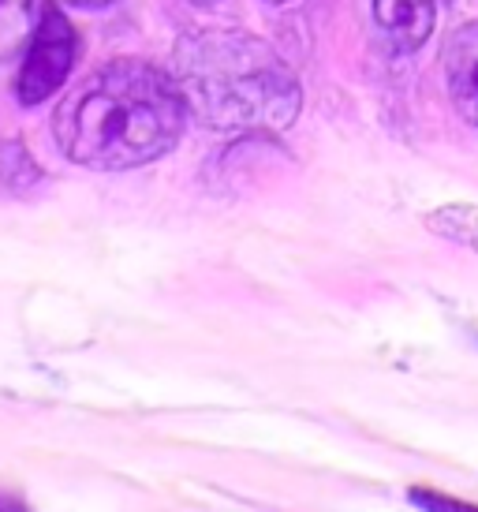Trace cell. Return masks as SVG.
I'll return each instance as SVG.
<instances>
[{
	"instance_id": "cell-1",
	"label": "cell",
	"mask_w": 478,
	"mask_h": 512,
	"mask_svg": "<svg viewBox=\"0 0 478 512\" xmlns=\"http://www.w3.org/2000/svg\"><path fill=\"white\" fill-rule=\"evenodd\" d=\"M176 79L146 60H113L86 75L53 113L60 154L83 169L120 172L169 154L183 135Z\"/></svg>"
},
{
	"instance_id": "cell-2",
	"label": "cell",
	"mask_w": 478,
	"mask_h": 512,
	"mask_svg": "<svg viewBox=\"0 0 478 512\" xmlns=\"http://www.w3.org/2000/svg\"><path fill=\"white\" fill-rule=\"evenodd\" d=\"M172 79L187 113L213 131H284L303 94L277 49L243 30H191L176 42Z\"/></svg>"
},
{
	"instance_id": "cell-3",
	"label": "cell",
	"mask_w": 478,
	"mask_h": 512,
	"mask_svg": "<svg viewBox=\"0 0 478 512\" xmlns=\"http://www.w3.org/2000/svg\"><path fill=\"white\" fill-rule=\"evenodd\" d=\"M75 45L79 42H75V27L68 23V15L57 4H45L42 23L34 27V38H30L23 72L15 79V98L23 105H38L49 94H57L71 75Z\"/></svg>"
},
{
	"instance_id": "cell-4",
	"label": "cell",
	"mask_w": 478,
	"mask_h": 512,
	"mask_svg": "<svg viewBox=\"0 0 478 512\" xmlns=\"http://www.w3.org/2000/svg\"><path fill=\"white\" fill-rule=\"evenodd\" d=\"M441 68H445V90H449L452 109L478 128V19L467 27H456L445 38Z\"/></svg>"
},
{
	"instance_id": "cell-5",
	"label": "cell",
	"mask_w": 478,
	"mask_h": 512,
	"mask_svg": "<svg viewBox=\"0 0 478 512\" xmlns=\"http://www.w3.org/2000/svg\"><path fill=\"white\" fill-rule=\"evenodd\" d=\"M434 15H437L434 0H374V19H378L381 34L400 53H415L430 38Z\"/></svg>"
},
{
	"instance_id": "cell-6",
	"label": "cell",
	"mask_w": 478,
	"mask_h": 512,
	"mask_svg": "<svg viewBox=\"0 0 478 512\" xmlns=\"http://www.w3.org/2000/svg\"><path fill=\"white\" fill-rule=\"evenodd\" d=\"M42 184V169L34 165V157L27 154V146L19 143H0V191H15L23 195L30 187Z\"/></svg>"
},
{
	"instance_id": "cell-7",
	"label": "cell",
	"mask_w": 478,
	"mask_h": 512,
	"mask_svg": "<svg viewBox=\"0 0 478 512\" xmlns=\"http://www.w3.org/2000/svg\"><path fill=\"white\" fill-rule=\"evenodd\" d=\"M34 0H0V64L12 60L30 38Z\"/></svg>"
},
{
	"instance_id": "cell-8",
	"label": "cell",
	"mask_w": 478,
	"mask_h": 512,
	"mask_svg": "<svg viewBox=\"0 0 478 512\" xmlns=\"http://www.w3.org/2000/svg\"><path fill=\"white\" fill-rule=\"evenodd\" d=\"M430 225H434L437 232H445L449 240L478 247V206H449L445 214L430 217Z\"/></svg>"
},
{
	"instance_id": "cell-9",
	"label": "cell",
	"mask_w": 478,
	"mask_h": 512,
	"mask_svg": "<svg viewBox=\"0 0 478 512\" xmlns=\"http://www.w3.org/2000/svg\"><path fill=\"white\" fill-rule=\"evenodd\" d=\"M71 4H79V8H105V4H113V0H71Z\"/></svg>"
},
{
	"instance_id": "cell-10",
	"label": "cell",
	"mask_w": 478,
	"mask_h": 512,
	"mask_svg": "<svg viewBox=\"0 0 478 512\" xmlns=\"http://www.w3.org/2000/svg\"><path fill=\"white\" fill-rule=\"evenodd\" d=\"M269 4H284V0H269Z\"/></svg>"
}]
</instances>
